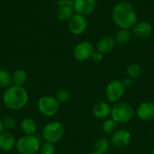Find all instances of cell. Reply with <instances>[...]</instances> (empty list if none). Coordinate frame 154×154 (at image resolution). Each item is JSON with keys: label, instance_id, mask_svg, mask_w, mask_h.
<instances>
[{"label": "cell", "instance_id": "23", "mask_svg": "<svg viewBox=\"0 0 154 154\" xmlns=\"http://www.w3.org/2000/svg\"><path fill=\"white\" fill-rule=\"evenodd\" d=\"M118 123H116L113 118L108 117L104 120L102 124V130L106 134H113L118 129Z\"/></svg>", "mask_w": 154, "mask_h": 154}, {"label": "cell", "instance_id": "33", "mask_svg": "<svg viewBox=\"0 0 154 154\" xmlns=\"http://www.w3.org/2000/svg\"><path fill=\"white\" fill-rule=\"evenodd\" d=\"M151 154H154V150L152 151V153H151Z\"/></svg>", "mask_w": 154, "mask_h": 154}, {"label": "cell", "instance_id": "28", "mask_svg": "<svg viewBox=\"0 0 154 154\" xmlns=\"http://www.w3.org/2000/svg\"><path fill=\"white\" fill-rule=\"evenodd\" d=\"M103 58H104V54H102L101 52H99V51H95L94 53H93V55H92V57H91V59H92L94 61H96V62L101 61V60H103Z\"/></svg>", "mask_w": 154, "mask_h": 154}, {"label": "cell", "instance_id": "30", "mask_svg": "<svg viewBox=\"0 0 154 154\" xmlns=\"http://www.w3.org/2000/svg\"><path fill=\"white\" fill-rule=\"evenodd\" d=\"M123 81V83H124V85H125V87L127 88H129V87H131L132 85H133V83H134V79H130V78H126V79H125L124 80H122Z\"/></svg>", "mask_w": 154, "mask_h": 154}, {"label": "cell", "instance_id": "25", "mask_svg": "<svg viewBox=\"0 0 154 154\" xmlns=\"http://www.w3.org/2000/svg\"><path fill=\"white\" fill-rule=\"evenodd\" d=\"M55 97H56V99L58 100V102L60 104H64V103H67L69 100V98H70V93H69V91L68 89L62 88V89H60L57 92Z\"/></svg>", "mask_w": 154, "mask_h": 154}, {"label": "cell", "instance_id": "10", "mask_svg": "<svg viewBox=\"0 0 154 154\" xmlns=\"http://www.w3.org/2000/svg\"><path fill=\"white\" fill-rule=\"evenodd\" d=\"M68 26L71 33L75 35H79L87 30L88 20L86 16L75 13L74 15L68 21Z\"/></svg>", "mask_w": 154, "mask_h": 154}, {"label": "cell", "instance_id": "8", "mask_svg": "<svg viewBox=\"0 0 154 154\" xmlns=\"http://www.w3.org/2000/svg\"><path fill=\"white\" fill-rule=\"evenodd\" d=\"M95 48L93 44L88 41L79 42L73 49V56L79 61H86L91 59Z\"/></svg>", "mask_w": 154, "mask_h": 154}, {"label": "cell", "instance_id": "3", "mask_svg": "<svg viewBox=\"0 0 154 154\" xmlns=\"http://www.w3.org/2000/svg\"><path fill=\"white\" fill-rule=\"evenodd\" d=\"M135 116V110L132 105L126 102H117L111 109L110 117L118 124H126L133 120Z\"/></svg>", "mask_w": 154, "mask_h": 154}, {"label": "cell", "instance_id": "2", "mask_svg": "<svg viewBox=\"0 0 154 154\" xmlns=\"http://www.w3.org/2000/svg\"><path fill=\"white\" fill-rule=\"evenodd\" d=\"M29 101V95L27 91L20 86L8 87L4 95L3 102L5 106L12 110H20L23 108Z\"/></svg>", "mask_w": 154, "mask_h": 154}, {"label": "cell", "instance_id": "29", "mask_svg": "<svg viewBox=\"0 0 154 154\" xmlns=\"http://www.w3.org/2000/svg\"><path fill=\"white\" fill-rule=\"evenodd\" d=\"M74 0H58L57 1V6L60 5H72L73 6Z\"/></svg>", "mask_w": 154, "mask_h": 154}, {"label": "cell", "instance_id": "14", "mask_svg": "<svg viewBox=\"0 0 154 154\" xmlns=\"http://www.w3.org/2000/svg\"><path fill=\"white\" fill-rule=\"evenodd\" d=\"M132 29L134 34L140 39H146L150 37L153 32L152 24L145 21H137Z\"/></svg>", "mask_w": 154, "mask_h": 154}, {"label": "cell", "instance_id": "11", "mask_svg": "<svg viewBox=\"0 0 154 154\" xmlns=\"http://www.w3.org/2000/svg\"><path fill=\"white\" fill-rule=\"evenodd\" d=\"M137 117L144 122H150L154 120V102L143 101L142 102L135 110Z\"/></svg>", "mask_w": 154, "mask_h": 154}, {"label": "cell", "instance_id": "24", "mask_svg": "<svg viewBox=\"0 0 154 154\" xmlns=\"http://www.w3.org/2000/svg\"><path fill=\"white\" fill-rule=\"evenodd\" d=\"M11 83H12L11 74L5 69H0V88H7Z\"/></svg>", "mask_w": 154, "mask_h": 154}, {"label": "cell", "instance_id": "9", "mask_svg": "<svg viewBox=\"0 0 154 154\" xmlns=\"http://www.w3.org/2000/svg\"><path fill=\"white\" fill-rule=\"evenodd\" d=\"M132 141V134L127 129H117L111 134L110 143L116 148L123 149L127 147Z\"/></svg>", "mask_w": 154, "mask_h": 154}, {"label": "cell", "instance_id": "26", "mask_svg": "<svg viewBox=\"0 0 154 154\" xmlns=\"http://www.w3.org/2000/svg\"><path fill=\"white\" fill-rule=\"evenodd\" d=\"M55 152H56V149H55L54 143L45 142L43 144L41 145V148H40L41 154H55Z\"/></svg>", "mask_w": 154, "mask_h": 154}, {"label": "cell", "instance_id": "17", "mask_svg": "<svg viewBox=\"0 0 154 154\" xmlns=\"http://www.w3.org/2000/svg\"><path fill=\"white\" fill-rule=\"evenodd\" d=\"M57 17L60 21H69L75 14L74 6L72 5H60L57 6Z\"/></svg>", "mask_w": 154, "mask_h": 154}, {"label": "cell", "instance_id": "4", "mask_svg": "<svg viewBox=\"0 0 154 154\" xmlns=\"http://www.w3.org/2000/svg\"><path fill=\"white\" fill-rule=\"evenodd\" d=\"M40 139L34 135H25L21 137L15 143L16 151L19 154H35L41 148Z\"/></svg>", "mask_w": 154, "mask_h": 154}, {"label": "cell", "instance_id": "15", "mask_svg": "<svg viewBox=\"0 0 154 154\" xmlns=\"http://www.w3.org/2000/svg\"><path fill=\"white\" fill-rule=\"evenodd\" d=\"M115 46H116L115 39L110 36H105L97 42L96 49L97 51L101 52L102 54H107L114 50Z\"/></svg>", "mask_w": 154, "mask_h": 154}, {"label": "cell", "instance_id": "32", "mask_svg": "<svg viewBox=\"0 0 154 154\" xmlns=\"http://www.w3.org/2000/svg\"><path fill=\"white\" fill-rule=\"evenodd\" d=\"M88 154H102V153H99V152H90V153H88Z\"/></svg>", "mask_w": 154, "mask_h": 154}, {"label": "cell", "instance_id": "19", "mask_svg": "<svg viewBox=\"0 0 154 154\" xmlns=\"http://www.w3.org/2000/svg\"><path fill=\"white\" fill-rule=\"evenodd\" d=\"M131 32L128 29H120L115 36V42L116 44L118 45H126L130 41H131Z\"/></svg>", "mask_w": 154, "mask_h": 154}, {"label": "cell", "instance_id": "22", "mask_svg": "<svg viewBox=\"0 0 154 154\" xmlns=\"http://www.w3.org/2000/svg\"><path fill=\"white\" fill-rule=\"evenodd\" d=\"M143 69L142 66L139 65L138 63H132L126 69L127 77L132 79L140 78L143 75Z\"/></svg>", "mask_w": 154, "mask_h": 154}, {"label": "cell", "instance_id": "12", "mask_svg": "<svg viewBox=\"0 0 154 154\" xmlns=\"http://www.w3.org/2000/svg\"><path fill=\"white\" fill-rule=\"evenodd\" d=\"M97 5V0H74V10L76 14L84 16L89 15L95 12Z\"/></svg>", "mask_w": 154, "mask_h": 154}, {"label": "cell", "instance_id": "16", "mask_svg": "<svg viewBox=\"0 0 154 154\" xmlns=\"http://www.w3.org/2000/svg\"><path fill=\"white\" fill-rule=\"evenodd\" d=\"M15 139L12 133L4 131L0 134V149L4 152H10L15 146Z\"/></svg>", "mask_w": 154, "mask_h": 154}, {"label": "cell", "instance_id": "13", "mask_svg": "<svg viewBox=\"0 0 154 154\" xmlns=\"http://www.w3.org/2000/svg\"><path fill=\"white\" fill-rule=\"evenodd\" d=\"M112 106L108 102L98 101L92 106V114L97 119H106L110 117Z\"/></svg>", "mask_w": 154, "mask_h": 154}, {"label": "cell", "instance_id": "6", "mask_svg": "<svg viewBox=\"0 0 154 154\" xmlns=\"http://www.w3.org/2000/svg\"><path fill=\"white\" fill-rule=\"evenodd\" d=\"M126 88L122 80L114 79L111 80L106 87V97L109 103L119 102L125 94Z\"/></svg>", "mask_w": 154, "mask_h": 154}, {"label": "cell", "instance_id": "1", "mask_svg": "<svg viewBox=\"0 0 154 154\" xmlns=\"http://www.w3.org/2000/svg\"><path fill=\"white\" fill-rule=\"evenodd\" d=\"M112 20L120 29H132L138 21V16L134 6L127 1L118 2L112 10Z\"/></svg>", "mask_w": 154, "mask_h": 154}, {"label": "cell", "instance_id": "31", "mask_svg": "<svg viewBox=\"0 0 154 154\" xmlns=\"http://www.w3.org/2000/svg\"><path fill=\"white\" fill-rule=\"evenodd\" d=\"M4 129H5V127H4V125H3V121L0 119V134L4 132Z\"/></svg>", "mask_w": 154, "mask_h": 154}, {"label": "cell", "instance_id": "21", "mask_svg": "<svg viewBox=\"0 0 154 154\" xmlns=\"http://www.w3.org/2000/svg\"><path fill=\"white\" fill-rule=\"evenodd\" d=\"M110 146H111L110 140H108L107 138H105V137H101L95 142L94 151L97 152H99V153L106 154L109 151Z\"/></svg>", "mask_w": 154, "mask_h": 154}, {"label": "cell", "instance_id": "7", "mask_svg": "<svg viewBox=\"0 0 154 154\" xmlns=\"http://www.w3.org/2000/svg\"><path fill=\"white\" fill-rule=\"evenodd\" d=\"M60 104L55 97L44 96L38 101V109L45 116H54L60 110Z\"/></svg>", "mask_w": 154, "mask_h": 154}, {"label": "cell", "instance_id": "27", "mask_svg": "<svg viewBox=\"0 0 154 154\" xmlns=\"http://www.w3.org/2000/svg\"><path fill=\"white\" fill-rule=\"evenodd\" d=\"M2 121H3V125H4L5 129H8V130L9 129H13L16 125L15 119L13 116H7L4 117V119Z\"/></svg>", "mask_w": 154, "mask_h": 154}, {"label": "cell", "instance_id": "18", "mask_svg": "<svg viewBox=\"0 0 154 154\" xmlns=\"http://www.w3.org/2000/svg\"><path fill=\"white\" fill-rule=\"evenodd\" d=\"M21 128L26 135H32L36 133L38 126L32 118H24L21 123Z\"/></svg>", "mask_w": 154, "mask_h": 154}, {"label": "cell", "instance_id": "20", "mask_svg": "<svg viewBox=\"0 0 154 154\" xmlns=\"http://www.w3.org/2000/svg\"><path fill=\"white\" fill-rule=\"evenodd\" d=\"M11 78H12V83L14 86L22 87L27 79V73L24 69H15L11 74Z\"/></svg>", "mask_w": 154, "mask_h": 154}, {"label": "cell", "instance_id": "5", "mask_svg": "<svg viewBox=\"0 0 154 154\" xmlns=\"http://www.w3.org/2000/svg\"><path fill=\"white\" fill-rule=\"evenodd\" d=\"M65 134V127L59 121L48 123L42 130V137L47 143H55L62 139Z\"/></svg>", "mask_w": 154, "mask_h": 154}]
</instances>
